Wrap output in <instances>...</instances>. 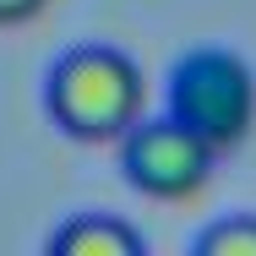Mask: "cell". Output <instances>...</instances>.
Returning a JSON list of instances; mask_svg holds the SVG:
<instances>
[{
    "label": "cell",
    "instance_id": "5",
    "mask_svg": "<svg viewBox=\"0 0 256 256\" xmlns=\"http://www.w3.org/2000/svg\"><path fill=\"white\" fill-rule=\"evenodd\" d=\"M196 256H256V212H229L196 234Z\"/></svg>",
    "mask_w": 256,
    "mask_h": 256
},
{
    "label": "cell",
    "instance_id": "1",
    "mask_svg": "<svg viewBox=\"0 0 256 256\" xmlns=\"http://www.w3.org/2000/svg\"><path fill=\"white\" fill-rule=\"evenodd\" d=\"M148 104L142 66L114 44H76L44 76V109L54 131L71 142H120Z\"/></svg>",
    "mask_w": 256,
    "mask_h": 256
},
{
    "label": "cell",
    "instance_id": "2",
    "mask_svg": "<svg viewBox=\"0 0 256 256\" xmlns=\"http://www.w3.org/2000/svg\"><path fill=\"white\" fill-rule=\"evenodd\" d=\"M212 153H234L256 126V66L229 44H196L169 71V109Z\"/></svg>",
    "mask_w": 256,
    "mask_h": 256
},
{
    "label": "cell",
    "instance_id": "6",
    "mask_svg": "<svg viewBox=\"0 0 256 256\" xmlns=\"http://www.w3.org/2000/svg\"><path fill=\"white\" fill-rule=\"evenodd\" d=\"M44 11H50V0H0V28H28Z\"/></svg>",
    "mask_w": 256,
    "mask_h": 256
},
{
    "label": "cell",
    "instance_id": "4",
    "mask_svg": "<svg viewBox=\"0 0 256 256\" xmlns=\"http://www.w3.org/2000/svg\"><path fill=\"white\" fill-rule=\"evenodd\" d=\"M50 256H148V240L114 212H71L50 234Z\"/></svg>",
    "mask_w": 256,
    "mask_h": 256
},
{
    "label": "cell",
    "instance_id": "3",
    "mask_svg": "<svg viewBox=\"0 0 256 256\" xmlns=\"http://www.w3.org/2000/svg\"><path fill=\"white\" fill-rule=\"evenodd\" d=\"M114 148H120V174L148 202H191L212 180V164H218V153L196 131H186L174 114L136 120Z\"/></svg>",
    "mask_w": 256,
    "mask_h": 256
}]
</instances>
